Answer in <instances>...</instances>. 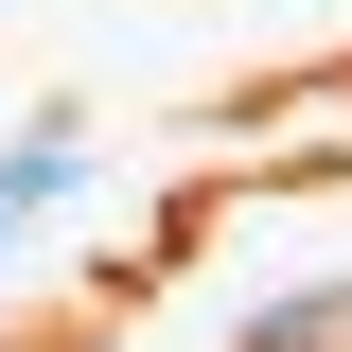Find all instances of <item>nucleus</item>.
Masks as SVG:
<instances>
[{
  "instance_id": "f257e3e1",
  "label": "nucleus",
  "mask_w": 352,
  "mask_h": 352,
  "mask_svg": "<svg viewBox=\"0 0 352 352\" xmlns=\"http://www.w3.org/2000/svg\"><path fill=\"white\" fill-rule=\"evenodd\" d=\"M53 176H71V124H36V141H0V247L36 229V194H53Z\"/></svg>"
}]
</instances>
